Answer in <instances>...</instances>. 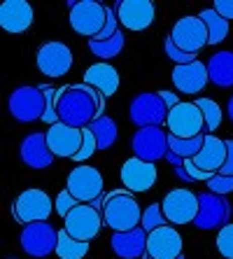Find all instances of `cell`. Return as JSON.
Wrapping results in <instances>:
<instances>
[{"mask_svg":"<svg viewBox=\"0 0 233 259\" xmlns=\"http://www.w3.org/2000/svg\"><path fill=\"white\" fill-rule=\"evenodd\" d=\"M217 14L226 19V21H233V0H215V5H212Z\"/></svg>","mask_w":233,"mask_h":259,"instance_id":"cell-40","label":"cell"},{"mask_svg":"<svg viewBox=\"0 0 233 259\" xmlns=\"http://www.w3.org/2000/svg\"><path fill=\"white\" fill-rule=\"evenodd\" d=\"M84 84L94 87V89H98L105 98H110L119 91V72H117L114 66L101 61V63H94V66L86 68V72H84Z\"/></svg>","mask_w":233,"mask_h":259,"instance_id":"cell-25","label":"cell"},{"mask_svg":"<svg viewBox=\"0 0 233 259\" xmlns=\"http://www.w3.org/2000/svg\"><path fill=\"white\" fill-rule=\"evenodd\" d=\"M143 259H152V257H147V254H145V257ZM177 259H184V257H177Z\"/></svg>","mask_w":233,"mask_h":259,"instance_id":"cell-46","label":"cell"},{"mask_svg":"<svg viewBox=\"0 0 233 259\" xmlns=\"http://www.w3.org/2000/svg\"><path fill=\"white\" fill-rule=\"evenodd\" d=\"M217 252L224 259H233V222L221 227L217 234Z\"/></svg>","mask_w":233,"mask_h":259,"instance_id":"cell-35","label":"cell"},{"mask_svg":"<svg viewBox=\"0 0 233 259\" xmlns=\"http://www.w3.org/2000/svg\"><path fill=\"white\" fill-rule=\"evenodd\" d=\"M140 227H143L147 234L161 229V227H168V220H166V215H163V208L159 201H156V203H150L143 210V222H140Z\"/></svg>","mask_w":233,"mask_h":259,"instance_id":"cell-33","label":"cell"},{"mask_svg":"<svg viewBox=\"0 0 233 259\" xmlns=\"http://www.w3.org/2000/svg\"><path fill=\"white\" fill-rule=\"evenodd\" d=\"M89 131L94 133V138L98 143V150H110L114 143H117V121L112 117H98L89 124Z\"/></svg>","mask_w":233,"mask_h":259,"instance_id":"cell-28","label":"cell"},{"mask_svg":"<svg viewBox=\"0 0 233 259\" xmlns=\"http://www.w3.org/2000/svg\"><path fill=\"white\" fill-rule=\"evenodd\" d=\"M63 224H66L63 229H66L72 238L89 243L91 238H96L98 231H101L103 215L96 210V208H91L89 203H79L77 208L63 220Z\"/></svg>","mask_w":233,"mask_h":259,"instance_id":"cell-15","label":"cell"},{"mask_svg":"<svg viewBox=\"0 0 233 259\" xmlns=\"http://www.w3.org/2000/svg\"><path fill=\"white\" fill-rule=\"evenodd\" d=\"M124 45H126V35L119 30V33L114 37H110V40H89V52L94 56H98L101 61H110L121 54Z\"/></svg>","mask_w":233,"mask_h":259,"instance_id":"cell-30","label":"cell"},{"mask_svg":"<svg viewBox=\"0 0 233 259\" xmlns=\"http://www.w3.org/2000/svg\"><path fill=\"white\" fill-rule=\"evenodd\" d=\"M56 112L63 124L72 128H89V124L98 117V103L91 98L89 87L70 84L56 89Z\"/></svg>","mask_w":233,"mask_h":259,"instance_id":"cell-1","label":"cell"},{"mask_svg":"<svg viewBox=\"0 0 233 259\" xmlns=\"http://www.w3.org/2000/svg\"><path fill=\"white\" fill-rule=\"evenodd\" d=\"M119 178H121L124 189H128L131 194H143V192H150L156 185L159 170H156L154 163L143 161V159H137V157H131L121 163Z\"/></svg>","mask_w":233,"mask_h":259,"instance_id":"cell-14","label":"cell"},{"mask_svg":"<svg viewBox=\"0 0 233 259\" xmlns=\"http://www.w3.org/2000/svg\"><path fill=\"white\" fill-rule=\"evenodd\" d=\"M166 159H168V161H170V163H173L175 168H179V166H184V159H179L177 154H173V152H168V154H166Z\"/></svg>","mask_w":233,"mask_h":259,"instance_id":"cell-43","label":"cell"},{"mask_svg":"<svg viewBox=\"0 0 233 259\" xmlns=\"http://www.w3.org/2000/svg\"><path fill=\"white\" fill-rule=\"evenodd\" d=\"M226 161H224V166H221L219 175H233V140H226Z\"/></svg>","mask_w":233,"mask_h":259,"instance_id":"cell-42","label":"cell"},{"mask_svg":"<svg viewBox=\"0 0 233 259\" xmlns=\"http://www.w3.org/2000/svg\"><path fill=\"white\" fill-rule=\"evenodd\" d=\"M147 231L137 227L133 231H121L110 238L112 252L119 259H143L147 254Z\"/></svg>","mask_w":233,"mask_h":259,"instance_id":"cell-23","label":"cell"},{"mask_svg":"<svg viewBox=\"0 0 233 259\" xmlns=\"http://www.w3.org/2000/svg\"><path fill=\"white\" fill-rule=\"evenodd\" d=\"M77 205H79V201L75 199V196H72V194L68 192V189H63V192H61L59 196H56V201H54V208H56V212H59V215L63 217V220H66V217L70 215V212L75 210Z\"/></svg>","mask_w":233,"mask_h":259,"instance_id":"cell-38","label":"cell"},{"mask_svg":"<svg viewBox=\"0 0 233 259\" xmlns=\"http://www.w3.org/2000/svg\"><path fill=\"white\" fill-rule=\"evenodd\" d=\"M166 126L168 133L175 136V138H196V136L205 133V119L196 103L182 101L177 108L168 112Z\"/></svg>","mask_w":233,"mask_h":259,"instance_id":"cell-8","label":"cell"},{"mask_svg":"<svg viewBox=\"0 0 233 259\" xmlns=\"http://www.w3.org/2000/svg\"><path fill=\"white\" fill-rule=\"evenodd\" d=\"M208 189L217 196H226L233 192V175H212V180L208 182Z\"/></svg>","mask_w":233,"mask_h":259,"instance_id":"cell-39","label":"cell"},{"mask_svg":"<svg viewBox=\"0 0 233 259\" xmlns=\"http://www.w3.org/2000/svg\"><path fill=\"white\" fill-rule=\"evenodd\" d=\"M196 105L201 108V112H203V119H205V133H215L217 128H219L221 119H224V115H221V108L217 105L212 98H198Z\"/></svg>","mask_w":233,"mask_h":259,"instance_id":"cell-32","label":"cell"},{"mask_svg":"<svg viewBox=\"0 0 233 259\" xmlns=\"http://www.w3.org/2000/svg\"><path fill=\"white\" fill-rule=\"evenodd\" d=\"M33 26V5L28 0H5L0 5V28L10 33V35H19Z\"/></svg>","mask_w":233,"mask_h":259,"instance_id":"cell-19","label":"cell"},{"mask_svg":"<svg viewBox=\"0 0 233 259\" xmlns=\"http://www.w3.org/2000/svg\"><path fill=\"white\" fill-rule=\"evenodd\" d=\"M86 252H89V243L72 238L66 229L59 231V245H56L59 259H84Z\"/></svg>","mask_w":233,"mask_h":259,"instance_id":"cell-31","label":"cell"},{"mask_svg":"<svg viewBox=\"0 0 233 259\" xmlns=\"http://www.w3.org/2000/svg\"><path fill=\"white\" fill-rule=\"evenodd\" d=\"M175 175H177V178H179V180H182V182H194L192 178H189V175H187L184 166H179V168H175Z\"/></svg>","mask_w":233,"mask_h":259,"instance_id":"cell-44","label":"cell"},{"mask_svg":"<svg viewBox=\"0 0 233 259\" xmlns=\"http://www.w3.org/2000/svg\"><path fill=\"white\" fill-rule=\"evenodd\" d=\"M98 150V143L96 138H94V133L89 131V128H84V140H82V147H79V152L75 154V159L72 161H77V163H84L86 159L94 157V152Z\"/></svg>","mask_w":233,"mask_h":259,"instance_id":"cell-37","label":"cell"},{"mask_svg":"<svg viewBox=\"0 0 233 259\" xmlns=\"http://www.w3.org/2000/svg\"><path fill=\"white\" fill-rule=\"evenodd\" d=\"M163 215H166L170 227H182V224H194L198 217V196L189 189L179 187L168 192L161 201Z\"/></svg>","mask_w":233,"mask_h":259,"instance_id":"cell-9","label":"cell"},{"mask_svg":"<svg viewBox=\"0 0 233 259\" xmlns=\"http://www.w3.org/2000/svg\"><path fill=\"white\" fill-rule=\"evenodd\" d=\"M143 222V210L128 189H114L105 194V208H103V224L110 227L114 234L133 231Z\"/></svg>","mask_w":233,"mask_h":259,"instance_id":"cell-2","label":"cell"},{"mask_svg":"<svg viewBox=\"0 0 233 259\" xmlns=\"http://www.w3.org/2000/svg\"><path fill=\"white\" fill-rule=\"evenodd\" d=\"M19 243H21V250H24L28 257L42 259V257H47V254L56 252L59 231L49 222L26 224L24 229H21V236H19Z\"/></svg>","mask_w":233,"mask_h":259,"instance_id":"cell-6","label":"cell"},{"mask_svg":"<svg viewBox=\"0 0 233 259\" xmlns=\"http://www.w3.org/2000/svg\"><path fill=\"white\" fill-rule=\"evenodd\" d=\"M103 173L94 166H75L68 173L66 189L79 201V203H91L98 196H103Z\"/></svg>","mask_w":233,"mask_h":259,"instance_id":"cell-11","label":"cell"},{"mask_svg":"<svg viewBox=\"0 0 233 259\" xmlns=\"http://www.w3.org/2000/svg\"><path fill=\"white\" fill-rule=\"evenodd\" d=\"M52 210H56L54 201L49 199V194L42 192V189H26L12 203V217L24 227L33 222H49Z\"/></svg>","mask_w":233,"mask_h":259,"instance_id":"cell-4","label":"cell"},{"mask_svg":"<svg viewBox=\"0 0 233 259\" xmlns=\"http://www.w3.org/2000/svg\"><path fill=\"white\" fill-rule=\"evenodd\" d=\"M37 70L47 77H61L72 68V52L63 42H44L35 56Z\"/></svg>","mask_w":233,"mask_h":259,"instance_id":"cell-16","label":"cell"},{"mask_svg":"<svg viewBox=\"0 0 233 259\" xmlns=\"http://www.w3.org/2000/svg\"><path fill=\"white\" fill-rule=\"evenodd\" d=\"M194 224L201 231L221 229L231 224V203L226 201V196H217L212 192L198 194V217Z\"/></svg>","mask_w":233,"mask_h":259,"instance_id":"cell-10","label":"cell"},{"mask_svg":"<svg viewBox=\"0 0 233 259\" xmlns=\"http://www.w3.org/2000/svg\"><path fill=\"white\" fill-rule=\"evenodd\" d=\"M147 257L152 259H177L182 257V236L175 227H161L147 236Z\"/></svg>","mask_w":233,"mask_h":259,"instance_id":"cell-21","label":"cell"},{"mask_svg":"<svg viewBox=\"0 0 233 259\" xmlns=\"http://www.w3.org/2000/svg\"><path fill=\"white\" fill-rule=\"evenodd\" d=\"M19 157L33 170H44L54 163V152L49 150L44 133H30L19 145Z\"/></svg>","mask_w":233,"mask_h":259,"instance_id":"cell-20","label":"cell"},{"mask_svg":"<svg viewBox=\"0 0 233 259\" xmlns=\"http://www.w3.org/2000/svg\"><path fill=\"white\" fill-rule=\"evenodd\" d=\"M117 17H119V24L126 30H140L150 28L152 21H154V3L152 0H121L117 3Z\"/></svg>","mask_w":233,"mask_h":259,"instance_id":"cell-18","label":"cell"},{"mask_svg":"<svg viewBox=\"0 0 233 259\" xmlns=\"http://www.w3.org/2000/svg\"><path fill=\"white\" fill-rule=\"evenodd\" d=\"M42 94H44V117H42V121L44 124H49V126H54V124H59V112H56V89L54 87H40Z\"/></svg>","mask_w":233,"mask_h":259,"instance_id":"cell-34","label":"cell"},{"mask_svg":"<svg viewBox=\"0 0 233 259\" xmlns=\"http://www.w3.org/2000/svg\"><path fill=\"white\" fill-rule=\"evenodd\" d=\"M156 94H159V96L163 98V103H166V108H168V112H170V110L173 108H177L179 103V98H177V94H175V91H168V89H159L156 91Z\"/></svg>","mask_w":233,"mask_h":259,"instance_id":"cell-41","label":"cell"},{"mask_svg":"<svg viewBox=\"0 0 233 259\" xmlns=\"http://www.w3.org/2000/svg\"><path fill=\"white\" fill-rule=\"evenodd\" d=\"M128 117H131V121L137 128L161 126L168 119V108L156 91H147V94H140V96H135L131 101Z\"/></svg>","mask_w":233,"mask_h":259,"instance_id":"cell-7","label":"cell"},{"mask_svg":"<svg viewBox=\"0 0 233 259\" xmlns=\"http://www.w3.org/2000/svg\"><path fill=\"white\" fill-rule=\"evenodd\" d=\"M70 7V28L82 37H94L101 35V30L105 28L108 21V5H101L96 0H82V3H68Z\"/></svg>","mask_w":233,"mask_h":259,"instance_id":"cell-3","label":"cell"},{"mask_svg":"<svg viewBox=\"0 0 233 259\" xmlns=\"http://www.w3.org/2000/svg\"><path fill=\"white\" fill-rule=\"evenodd\" d=\"M210 82L221 89L233 87V52H217L208 61Z\"/></svg>","mask_w":233,"mask_h":259,"instance_id":"cell-26","label":"cell"},{"mask_svg":"<svg viewBox=\"0 0 233 259\" xmlns=\"http://www.w3.org/2000/svg\"><path fill=\"white\" fill-rule=\"evenodd\" d=\"M226 140L217 138L215 133H205V143H203V150L196 154L194 163H196V168H201L203 173H219L224 161H226Z\"/></svg>","mask_w":233,"mask_h":259,"instance_id":"cell-24","label":"cell"},{"mask_svg":"<svg viewBox=\"0 0 233 259\" xmlns=\"http://www.w3.org/2000/svg\"><path fill=\"white\" fill-rule=\"evenodd\" d=\"M7 110H10V115L17 121H21V124L37 121L44 117V94H42L40 87H30V84L17 87V89L10 94Z\"/></svg>","mask_w":233,"mask_h":259,"instance_id":"cell-5","label":"cell"},{"mask_svg":"<svg viewBox=\"0 0 233 259\" xmlns=\"http://www.w3.org/2000/svg\"><path fill=\"white\" fill-rule=\"evenodd\" d=\"M210 82V75H208V63L203 61H192V63H184V66H175L173 70V84L177 87L179 94H198L203 91L205 84Z\"/></svg>","mask_w":233,"mask_h":259,"instance_id":"cell-22","label":"cell"},{"mask_svg":"<svg viewBox=\"0 0 233 259\" xmlns=\"http://www.w3.org/2000/svg\"><path fill=\"white\" fill-rule=\"evenodd\" d=\"M131 150H133V157L156 163L159 159H166V154L170 152V147H168V133L161 126L137 128L131 138Z\"/></svg>","mask_w":233,"mask_h":259,"instance_id":"cell-12","label":"cell"},{"mask_svg":"<svg viewBox=\"0 0 233 259\" xmlns=\"http://www.w3.org/2000/svg\"><path fill=\"white\" fill-rule=\"evenodd\" d=\"M47 145L49 150L54 152V157H63V159H75V154L82 147L84 140V128H72L63 121L54 124L47 128Z\"/></svg>","mask_w":233,"mask_h":259,"instance_id":"cell-17","label":"cell"},{"mask_svg":"<svg viewBox=\"0 0 233 259\" xmlns=\"http://www.w3.org/2000/svg\"><path fill=\"white\" fill-rule=\"evenodd\" d=\"M203 143H205V133L196 136V138H175L168 133V147L173 154H177L179 159H196V154L203 150Z\"/></svg>","mask_w":233,"mask_h":259,"instance_id":"cell-29","label":"cell"},{"mask_svg":"<svg viewBox=\"0 0 233 259\" xmlns=\"http://www.w3.org/2000/svg\"><path fill=\"white\" fill-rule=\"evenodd\" d=\"M198 17H201V21H203L205 28H208V45H219L226 40L228 21L221 17V14H217L212 7H208L203 12H198Z\"/></svg>","mask_w":233,"mask_h":259,"instance_id":"cell-27","label":"cell"},{"mask_svg":"<svg viewBox=\"0 0 233 259\" xmlns=\"http://www.w3.org/2000/svg\"><path fill=\"white\" fill-rule=\"evenodd\" d=\"M168 37L182 52L196 56V52H201L208 45V28L201 21V17H182V19H177V24L173 26Z\"/></svg>","mask_w":233,"mask_h":259,"instance_id":"cell-13","label":"cell"},{"mask_svg":"<svg viewBox=\"0 0 233 259\" xmlns=\"http://www.w3.org/2000/svg\"><path fill=\"white\" fill-rule=\"evenodd\" d=\"M10 259H17V257H10Z\"/></svg>","mask_w":233,"mask_h":259,"instance_id":"cell-47","label":"cell"},{"mask_svg":"<svg viewBox=\"0 0 233 259\" xmlns=\"http://www.w3.org/2000/svg\"><path fill=\"white\" fill-rule=\"evenodd\" d=\"M226 112H228V119L233 121V96L228 98V103H226Z\"/></svg>","mask_w":233,"mask_h":259,"instance_id":"cell-45","label":"cell"},{"mask_svg":"<svg viewBox=\"0 0 233 259\" xmlns=\"http://www.w3.org/2000/svg\"><path fill=\"white\" fill-rule=\"evenodd\" d=\"M163 52H166V56L173 61L175 66H184V63H192V61H196V56H194V54H187V52H182V49H179L177 45L170 40V37H166Z\"/></svg>","mask_w":233,"mask_h":259,"instance_id":"cell-36","label":"cell"}]
</instances>
